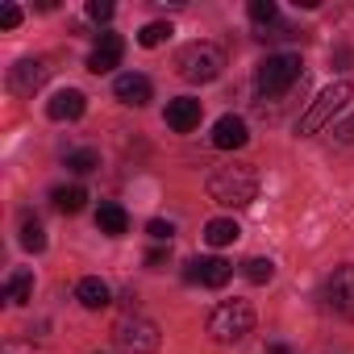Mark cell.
Segmentation results:
<instances>
[{
  "label": "cell",
  "instance_id": "2",
  "mask_svg": "<svg viewBox=\"0 0 354 354\" xmlns=\"http://www.w3.org/2000/svg\"><path fill=\"white\" fill-rule=\"evenodd\" d=\"M175 71L188 84H213L225 71V50L217 42H188L180 55H175Z\"/></svg>",
  "mask_w": 354,
  "mask_h": 354
},
{
  "label": "cell",
  "instance_id": "24",
  "mask_svg": "<svg viewBox=\"0 0 354 354\" xmlns=\"http://www.w3.org/2000/svg\"><path fill=\"white\" fill-rule=\"evenodd\" d=\"M96 167H100V154L96 150H71L67 154V171H75V175H88Z\"/></svg>",
  "mask_w": 354,
  "mask_h": 354
},
{
  "label": "cell",
  "instance_id": "9",
  "mask_svg": "<svg viewBox=\"0 0 354 354\" xmlns=\"http://www.w3.org/2000/svg\"><path fill=\"white\" fill-rule=\"evenodd\" d=\"M188 283H205V288H225L230 283V275H234V267L225 263V259H196V263H188Z\"/></svg>",
  "mask_w": 354,
  "mask_h": 354
},
{
  "label": "cell",
  "instance_id": "6",
  "mask_svg": "<svg viewBox=\"0 0 354 354\" xmlns=\"http://www.w3.org/2000/svg\"><path fill=\"white\" fill-rule=\"evenodd\" d=\"M158 342H162V333H158V325L150 317L133 313V317L117 321V346H121V354H154Z\"/></svg>",
  "mask_w": 354,
  "mask_h": 354
},
{
  "label": "cell",
  "instance_id": "13",
  "mask_svg": "<svg viewBox=\"0 0 354 354\" xmlns=\"http://www.w3.org/2000/svg\"><path fill=\"white\" fill-rule=\"evenodd\" d=\"M246 142H250V129H246L242 117L225 113V117L213 125V146H217V150H242Z\"/></svg>",
  "mask_w": 354,
  "mask_h": 354
},
{
  "label": "cell",
  "instance_id": "16",
  "mask_svg": "<svg viewBox=\"0 0 354 354\" xmlns=\"http://www.w3.org/2000/svg\"><path fill=\"white\" fill-rule=\"evenodd\" d=\"M96 225H100V234H109V238H121V234L129 230V217H125V209H121V205H100V213H96Z\"/></svg>",
  "mask_w": 354,
  "mask_h": 354
},
{
  "label": "cell",
  "instance_id": "23",
  "mask_svg": "<svg viewBox=\"0 0 354 354\" xmlns=\"http://www.w3.org/2000/svg\"><path fill=\"white\" fill-rule=\"evenodd\" d=\"M246 13H250V21H259V30H263V26H275V17H279L275 0H250Z\"/></svg>",
  "mask_w": 354,
  "mask_h": 354
},
{
  "label": "cell",
  "instance_id": "7",
  "mask_svg": "<svg viewBox=\"0 0 354 354\" xmlns=\"http://www.w3.org/2000/svg\"><path fill=\"white\" fill-rule=\"evenodd\" d=\"M325 300H329V308H333L337 317L354 321V263H346V267H337V271L329 275Z\"/></svg>",
  "mask_w": 354,
  "mask_h": 354
},
{
  "label": "cell",
  "instance_id": "15",
  "mask_svg": "<svg viewBox=\"0 0 354 354\" xmlns=\"http://www.w3.org/2000/svg\"><path fill=\"white\" fill-rule=\"evenodd\" d=\"M75 300H80L88 313H100V308H109L113 292H109V283H104L100 275H84V279L75 283Z\"/></svg>",
  "mask_w": 354,
  "mask_h": 354
},
{
  "label": "cell",
  "instance_id": "8",
  "mask_svg": "<svg viewBox=\"0 0 354 354\" xmlns=\"http://www.w3.org/2000/svg\"><path fill=\"white\" fill-rule=\"evenodd\" d=\"M46 80H50V63L46 59H21L17 67H9V88L17 96H34Z\"/></svg>",
  "mask_w": 354,
  "mask_h": 354
},
{
  "label": "cell",
  "instance_id": "14",
  "mask_svg": "<svg viewBox=\"0 0 354 354\" xmlns=\"http://www.w3.org/2000/svg\"><path fill=\"white\" fill-rule=\"evenodd\" d=\"M201 100H192V96H180V100H171L167 104V125L175 129V133H192L196 125H201Z\"/></svg>",
  "mask_w": 354,
  "mask_h": 354
},
{
  "label": "cell",
  "instance_id": "18",
  "mask_svg": "<svg viewBox=\"0 0 354 354\" xmlns=\"http://www.w3.org/2000/svg\"><path fill=\"white\" fill-rule=\"evenodd\" d=\"M30 296H34V275L30 271H13L9 283H5V300L9 304H26Z\"/></svg>",
  "mask_w": 354,
  "mask_h": 354
},
{
  "label": "cell",
  "instance_id": "20",
  "mask_svg": "<svg viewBox=\"0 0 354 354\" xmlns=\"http://www.w3.org/2000/svg\"><path fill=\"white\" fill-rule=\"evenodd\" d=\"M21 246H26L30 254L46 250V230H42V221H38V217H26V221H21Z\"/></svg>",
  "mask_w": 354,
  "mask_h": 354
},
{
  "label": "cell",
  "instance_id": "11",
  "mask_svg": "<svg viewBox=\"0 0 354 354\" xmlns=\"http://www.w3.org/2000/svg\"><path fill=\"white\" fill-rule=\"evenodd\" d=\"M113 92H117V100H121V104H133V109L150 104V96H154L150 80H146V75H138V71H125V75H117Z\"/></svg>",
  "mask_w": 354,
  "mask_h": 354
},
{
  "label": "cell",
  "instance_id": "27",
  "mask_svg": "<svg viewBox=\"0 0 354 354\" xmlns=\"http://www.w3.org/2000/svg\"><path fill=\"white\" fill-rule=\"evenodd\" d=\"M17 26H21V9L5 5V9H0V30H17Z\"/></svg>",
  "mask_w": 354,
  "mask_h": 354
},
{
  "label": "cell",
  "instance_id": "26",
  "mask_svg": "<svg viewBox=\"0 0 354 354\" xmlns=\"http://www.w3.org/2000/svg\"><path fill=\"white\" fill-rule=\"evenodd\" d=\"M88 17L92 21H109L113 17V5H109V0H88Z\"/></svg>",
  "mask_w": 354,
  "mask_h": 354
},
{
  "label": "cell",
  "instance_id": "5",
  "mask_svg": "<svg viewBox=\"0 0 354 354\" xmlns=\"http://www.w3.org/2000/svg\"><path fill=\"white\" fill-rule=\"evenodd\" d=\"M300 55H267L254 71V88L263 96H283L296 80H300Z\"/></svg>",
  "mask_w": 354,
  "mask_h": 354
},
{
  "label": "cell",
  "instance_id": "29",
  "mask_svg": "<svg viewBox=\"0 0 354 354\" xmlns=\"http://www.w3.org/2000/svg\"><path fill=\"white\" fill-rule=\"evenodd\" d=\"M146 263H150V267H154V271H158V267H162V263H167V254H162V250H150V254H146Z\"/></svg>",
  "mask_w": 354,
  "mask_h": 354
},
{
  "label": "cell",
  "instance_id": "21",
  "mask_svg": "<svg viewBox=\"0 0 354 354\" xmlns=\"http://www.w3.org/2000/svg\"><path fill=\"white\" fill-rule=\"evenodd\" d=\"M171 34H175V30H171L167 21H150V26H142V30H138V46L154 50V46H162V42H167Z\"/></svg>",
  "mask_w": 354,
  "mask_h": 354
},
{
  "label": "cell",
  "instance_id": "4",
  "mask_svg": "<svg viewBox=\"0 0 354 354\" xmlns=\"http://www.w3.org/2000/svg\"><path fill=\"white\" fill-rule=\"evenodd\" d=\"M250 329H254V308H250L246 300H225V304H217L213 317H209V333H213V342H221V346L242 342Z\"/></svg>",
  "mask_w": 354,
  "mask_h": 354
},
{
  "label": "cell",
  "instance_id": "17",
  "mask_svg": "<svg viewBox=\"0 0 354 354\" xmlns=\"http://www.w3.org/2000/svg\"><path fill=\"white\" fill-rule=\"evenodd\" d=\"M238 238H242V230H238V221H230V217H217V221L205 225V242H209V246H230V242H238Z\"/></svg>",
  "mask_w": 354,
  "mask_h": 354
},
{
  "label": "cell",
  "instance_id": "30",
  "mask_svg": "<svg viewBox=\"0 0 354 354\" xmlns=\"http://www.w3.org/2000/svg\"><path fill=\"white\" fill-rule=\"evenodd\" d=\"M267 354H292L288 346H267Z\"/></svg>",
  "mask_w": 354,
  "mask_h": 354
},
{
  "label": "cell",
  "instance_id": "19",
  "mask_svg": "<svg viewBox=\"0 0 354 354\" xmlns=\"http://www.w3.org/2000/svg\"><path fill=\"white\" fill-rule=\"evenodd\" d=\"M50 201H55V209H59V213H80V209H84V201H88V192H84V188H55V192H50Z\"/></svg>",
  "mask_w": 354,
  "mask_h": 354
},
{
  "label": "cell",
  "instance_id": "28",
  "mask_svg": "<svg viewBox=\"0 0 354 354\" xmlns=\"http://www.w3.org/2000/svg\"><path fill=\"white\" fill-rule=\"evenodd\" d=\"M337 142H354V117H350V121L337 129Z\"/></svg>",
  "mask_w": 354,
  "mask_h": 354
},
{
  "label": "cell",
  "instance_id": "3",
  "mask_svg": "<svg viewBox=\"0 0 354 354\" xmlns=\"http://www.w3.org/2000/svg\"><path fill=\"white\" fill-rule=\"evenodd\" d=\"M354 96V88H350V80H333L313 104H308V113L300 117V125H296V133L300 138H313V133H321L329 121H333V113H342L346 109V100Z\"/></svg>",
  "mask_w": 354,
  "mask_h": 354
},
{
  "label": "cell",
  "instance_id": "1",
  "mask_svg": "<svg viewBox=\"0 0 354 354\" xmlns=\"http://www.w3.org/2000/svg\"><path fill=\"white\" fill-rule=\"evenodd\" d=\"M209 196L217 205H230V209H242L259 196V171L250 162H230V167H217L209 175Z\"/></svg>",
  "mask_w": 354,
  "mask_h": 354
},
{
  "label": "cell",
  "instance_id": "22",
  "mask_svg": "<svg viewBox=\"0 0 354 354\" xmlns=\"http://www.w3.org/2000/svg\"><path fill=\"white\" fill-rule=\"evenodd\" d=\"M242 275H246L250 283H271L275 263H271V259H246V263H242Z\"/></svg>",
  "mask_w": 354,
  "mask_h": 354
},
{
  "label": "cell",
  "instance_id": "10",
  "mask_svg": "<svg viewBox=\"0 0 354 354\" xmlns=\"http://www.w3.org/2000/svg\"><path fill=\"white\" fill-rule=\"evenodd\" d=\"M121 55H125V42H121V34H100V42H96V50L88 55V71H96V75H104V71H113V67H121Z\"/></svg>",
  "mask_w": 354,
  "mask_h": 354
},
{
  "label": "cell",
  "instance_id": "25",
  "mask_svg": "<svg viewBox=\"0 0 354 354\" xmlns=\"http://www.w3.org/2000/svg\"><path fill=\"white\" fill-rule=\"evenodd\" d=\"M146 234H150L154 242H171V234H175V225H171V221H150V225H146Z\"/></svg>",
  "mask_w": 354,
  "mask_h": 354
},
{
  "label": "cell",
  "instance_id": "12",
  "mask_svg": "<svg viewBox=\"0 0 354 354\" xmlns=\"http://www.w3.org/2000/svg\"><path fill=\"white\" fill-rule=\"evenodd\" d=\"M84 109H88V96H84L80 88H63V92L50 96L46 117H50V121H75V117H84Z\"/></svg>",
  "mask_w": 354,
  "mask_h": 354
}]
</instances>
